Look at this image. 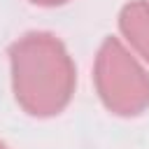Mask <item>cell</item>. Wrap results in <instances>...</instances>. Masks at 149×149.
I'll use <instances>...</instances> for the list:
<instances>
[{
  "label": "cell",
  "instance_id": "cell-1",
  "mask_svg": "<svg viewBox=\"0 0 149 149\" xmlns=\"http://www.w3.org/2000/svg\"><path fill=\"white\" fill-rule=\"evenodd\" d=\"M12 91L30 116L61 114L74 93L77 70L65 44L44 30H30L9 44Z\"/></svg>",
  "mask_w": 149,
  "mask_h": 149
},
{
  "label": "cell",
  "instance_id": "cell-2",
  "mask_svg": "<svg viewBox=\"0 0 149 149\" xmlns=\"http://www.w3.org/2000/svg\"><path fill=\"white\" fill-rule=\"evenodd\" d=\"M93 84L116 116H140L149 107V72L119 37H105L93 63Z\"/></svg>",
  "mask_w": 149,
  "mask_h": 149
},
{
  "label": "cell",
  "instance_id": "cell-4",
  "mask_svg": "<svg viewBox=\"0 0 149 149\" xmlns=\"http://www.w3.org/2000/svg\"><path fill=\"white\" fill-rule=\"evenodd\" d=\"M33 5H40V7H58V5H65L68 0H30Z\"/></svg>",
  "mask_w": 149,
  "mask_h": 149
},
{
  "label": "cell",
  "instance_id": "cell-3",
  "mask_svg": "<svg viewBox=\"0 0 149 149\" xmlns=\"http://www.w3.org/2000/svg\"><path fill=\"white\" fill-rule=\"evenodd\" d=\"M119 30L142 61L149 63V0H130L119 12Z\"/></svg>",
  "mask_w": 149,
  "mask_h": 149
},
{
  "label": "cell",
  "instance_id": "cell-5",
  "mask_svg": "<svg viewBox=\"0 0 149 149\" xmlns=\"http://www.w3.org/2000/svg\"><path fill=\"white\" fill-rule=\"evenodd\" d=\"M0 149H9V147H7V144H5V142H0Z\"/></svg>",
  "mask_w": 149,
  "mask_h": 149
}]
</instances>
